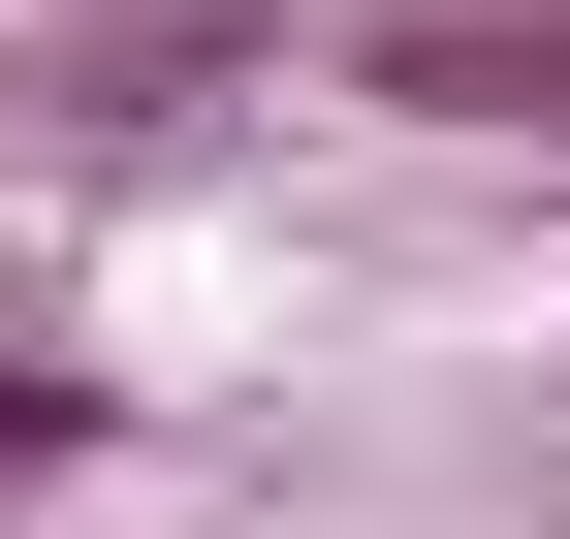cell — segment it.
I'll return each mask as SVG.
<instances>
[{"label":"cell","mask_w":570,"mask_h":539,"mask_svg":"<svg viewBox=\"0 0 570 539\" xmlns=\"http://www.w3.org/2000/svg\"><path fill=\"white\" fill-rule=\"evenodd\" d=\"M63 477H96V381H32V350H0V539H32Z\"/></svg>","instance_id":"7a4b0ae2"},{"label":"cell","mask_w":570,"mask_h":539,"mask_svg":"<svg viewBox=\"0 0 570 539\" xmlns=\"http://www.w3.org/2000/svg\"><path fill=\"white\" fill-rule=\"evenodd\" d=\"M348 96H381V127H508V159H570V0H348Z\"/></svg>","instance_id":"6da1fadb"}]
</instances>
